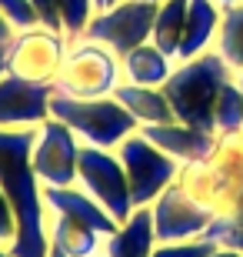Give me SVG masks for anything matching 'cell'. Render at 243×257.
<instances>
[{
	"mask_svg": "<svg viewBox=\"0 0 243 257\" xmlns=\"http://www.w3.org/2000/svg\"><path fill=\"white\" fill-rule=\"evenodd\" d=\"M34 134L37 127H17V131L0 127V191L10 200L17 220V237L10 240L14 257H47L50 250L44 187L30 164Z\"/></svg>",
	"mask_w": 243,
	"mask_h": 257,
	"instance_id": "6da1fadb",
	"label": "cell"
},
{
	"mask_svg": "<svg viewBox=\"0 0 243 257\" xmlns=\"http://www.w3.org/2000/svg\"><path fill=\"white\" fill-rule=\"evenodd\" d=\"M233 74L236 70L216 54V47L203 50V54H196L190 60H177L173 74L163 84V94H167V100H170L180 124L200 127V131H213L216 94H220V87L226 80H233Z\"/></svg>",
	"mask_w": 243,
	"mask_h": 257,
	"instance_id": "7a4b0ae2",
	"label": "cell"
},
{
	"mask_svg": "<svg viewBox=\"0 0 243 257\" xmlns=\"http://www.w3.org/2000/svg\"><path fill=\"white\" fill-rule=\"evenodd\" d=\"M177 184L216 217H230L243 197V134L216 137V147L203 161L180 167Z\"/></svg>",
	"mask_w": 243,
	"mask_h": 257,
	"instance_id": "3957f363",
	"label": "cell"
},
{
	"mask_svg": "<svg viewBox=\"0 0 243 257\" xmlns=\"http://www.w3.org/2000/svg\"><path fill=\"white\" fill-rule=\"evenodd\" d=\"M50 117L64 120L80 137V144H94V147H103V151H117L137 131V120L123 110L113 94L80 100V97L54 90L50 94Z\"/></svg>",
	"mask_w": 243,
	"mask_h": 257,
	"instance_id": "277c9868",
	"label": "cell"
},
{
	"mask_svg": "<svg viewBox=\"0 0 243 257\" xmlns=\"http://www.w3.org/2000/svg\"><path fill=\"white\" fill-rule=\"evenodd\" d=\"M117 84H120V57L110 47L90 37H77L67 44V57L54 90L90 100V97H110Z\"/></svg>",
	"mask_w": 243,
	"mask_h": 257,
	"instance_id": "5b68a950",
	"label": "cell"
},
{
	"mask_svg": "<svg viewBox=\"0 0 243 257\" xmlns=\"http://www.w3.org/2000/svg\"><path fill=\"white\" fill-rule=\"evenodd\" d=\"M117 157L123 164L127 184H130V204L137 207H153V200L167 191L170 184H177V174L183 164L163 154L153 141H147L140 127L117 147Z\"/></svg>",
	"mask_w": 243,
	"mask_h": 257,
	"instance_id": "8992f818",
	"label": "cell"
},
{
	"mask_svg": "<svg viewBox=\"0 0 243 257\" xmlns=\"http://www.w3.org/2000/svg\"><path fill=\"white\" fill-rule=\"evenodd\" d=\"M67 44L70 40L50 27H34L24 30V34H14V40L4 50V67H7V74L20 77L27 84L54 87L67 57Z\"/></svg>",
	"mask_w": 243,
	"mask_h": 257,
	"instance_id": "52a82bcc",
	"label": "cell"
},
{
	"mask_svg": "<svg viewBox=\"0 0 243 257\" xmlns=\"http://www.w3.org/2000/svg\"><path fill=\"white\" fill-rule=\"evenodd\" d=\"M77 184L97 204H103V207L110 210V217L117 224H123L133 214L130 184H127V174H123V164L117 157V151L80 144V154H77Z\"/></svg>",
	"mask_w": 243,
	"mask_h": 257,
	"instance_id": "ba28073f",
	"label": "cell"
},
{
	"mask_svg": "<svg viewBox=\"0 0 243 257\" xmlns=\"http://www.w3.org/2000/svg\"><path fill=\"white\" fill-rule=\"evenodd\" d=\"M153 17H157V4H147V0H120L113 7L97 10L94 17H90V24H87L84 37L97 40L103 47H110L117 57H123L133 47L150 44Z\"/></svg>",
	"mask_w": 243,
	"mask_h": 257,
	"instance_id": "9c48e42d",
	"label": "cell"
},
{
	"mask_svg": "<svg viewBox=\"0 0 243 257\" xmlns=\"http://www.w3.org/2000/svg\"><path fill=\"white\" fill-rule=\"evenodd\" d=\"M77 154H80V137L64 120L47 117L37 127L34 147H30V164H34L40 187H70V184H77Z\"/></svg>",
	"mask_w": 243,
	"mask_h": 257,
	"instance_id": "30bf717a",
	"label": "cell"
},
{
	"mask_svg": "<svg viewBox=\"0 0 243 257\" xmlns=\"http://www.w3.org/2000/svg\"><path fill=\"white\" fill-rule=\"evenodd\" d=\"M153 234L157 244H180V240H200L206 227L216 220L210 207L190 197L180 184H170L167 191L153 200Z\"/></svg>",
	"mask_w": 243,
	"mask_h": 257,
	"instance_id": "8fae6325",
	"label": "cell"
},
{
	"mask_svg": "<svg viewBox=\"0 0 243 257\" xmlns=\"http://www.w3.org/2000/svg\"><path fill=\"white\" fill-rule=\"evenodd\" d=\"M50 94H54V87L27 84L4 70V77H0V127L4 131L40 127L50 117Z\"/></svg>",
	"mask_w": 243,
	"mask_h": 257,
	"instance_id": "7c38bea8",
	"label": "cell"
},
{
	"mask_svg": "<svg viewBox=\"0 0 243 257\" xmlns=\"http://www.w3.org/2000/svg\"><path fill=\"white\" fill-rule=\"evenodd\" d=\"M44 207H47V214H64V217H74L80 224H87V227L100 230L103 237L117 234V227H120L110 217V210L103 207V204H97L80 184H70V187H44Z\"/></svg>",
	"mask_w": 243,
	"mask_h": 257,
	"instance_id": "4fadbf2b",
	"label": "cell"
},
{
	"mask_svg": "<svg viewBox=\"0 0 243 257\" xmlns=\"http://www.w3.org/2000/svg\"><path fill=\"white\" fill-rule=\"evenodd\" d=\"M140 134L147 141H153L163 154H170L173 161L190 164V161H203L206 154L216 147V134L213 131H200L190 124H153V127H140Z\"/></svg>",
	"mask_w": 243,
	"mask_h": 257,
	"instance_id": "5bb4252c",
	"label": "cell"
},
{
	"mask_svg": "<svg viewBox=\"0 0 243 257\" xmlns=\"http://www.w3.org/2000/svg\"><path fill=\"white\" fill-rule=\"evenodd\" d=\"M220 20H223V7L216 0H190L183 37H180V47H177V60H190L213 47L216 34H220Z\"/></svg>",
	"mask_w": 243,
	"mask_h": 257,
	"instance_id": "9a60e30c",
	"label": "cell"
},
{
	"mask_svg": "<svg viewBox=\"0 0 243 257\" xmlns=\"http://www.w3.org/2000/svg\"><path fill=\"white\" fill-rule=\"evenodd\" d=\"M113 97L120 107L137 120V127H153V124H173L177 114L170 107L163 87H140V84H117Z\"/></svg>",
	"mask_w": 243,
	"mask_h": 257,
	"instance_id": "2e32d148",
	"label": "cell"
},
{
	"mask_svg": "<svg viewBox=\"0 0 243 257\" xmlns=\"http://www.w3.org/2000/svg\"><path fill=\"white\" fill-rule=\"evenodd\" d=\"M153 247H157V234H153V210L150 207H137L117 227V234L103 240L107 257H150Z\"/></svg>",
	"mask_w": 243,
	"mask_h": 257,
	"instance_id": "e0dca14e",
	"label": "cell"
},
{
	"mask_svg": "<svg viewBox=\"0 0 243 257\" xmlns=\"http://www.w3.org/2000/svg\"><path fill=\"white\" fill-rule=\"evenodd\" d=\"M177 60L167 57L157 44H140L130 54L120 57V84H140V87H163L173 74Z\"/></svg>",
	"mask_w": 243,
	"mask_h": 257,
	"instance_id": "ac0fdd59",
	"label": "cell"
},
{
	"mask_svg": "<svg viewBox=\"0 0 243 257\" xmlns=\"http://www.w3.org/2000/svg\"><path fill=\"white\" fill-rule=\"evenodd\" d=\"M47 240L54 247H60L67 257H94L103 250V234L94 227H87L74 217L64 214H47Z\"/></svg>",
	"mask_w": 243,
	"mask_h": 257,
	"instance_id": "d6986e66",
	"label": "cell"
},
{
	"mask_svg": "<svg viewBox=\"0 0 243 257\" xmlns=\"http://www.w3.org/2000/svg\"><path fill=\"white\" fill-rule=\"evenodd\" d=\"M187 7L190 0H163L157 7V17H153L150 44H157L173 60H177V47H180V37H183V24H187Z\"/></svg>",
	"mask_w": 243,
	"mask_h": 257,
	"instance_id": "ffe728a7",
	"label": "cell"
},
{
	"mask_svg": "<svg viewBox=\"0 0 243 257\" xmlns=\"http://www.w3.org/2000/svg\"><path fill=\"white\" fill-rule=\"evenodd\" d=\"M213 134L216 137H230V134H243V94L236 87V74L233 80H226L216 94L213 104Z\"/></svg>",
	"mask_w": 243,
	"mask_h": 257,
	"instance_id": "44dd1931",
	"label": "cell"
},
{
	"mask_svg": "<svg viewBox=\"0 0 243 257\" xmlns=\"http://www.w3.org/2000/svg\"><path fill=\"white\" fill-rule=\"evenodd\" d=\"M213 47L233 70L243 67V4L223 7V20H220V34H216Z\"/></svg>",
	"mask_w": 243,
	"mask_h": 257,
	"instance_id": "7402d4cb",
	"label": "cell"
},
{
	"mask_svg": "<svg viewBox=\"0 0 243 257\" xmlns=\"http://www.w3.org/2000/svg\"><path fill=\"white\" fill-rule=\"evenodd\" d=\"M60 10H64V34H67V40H77V37H84L90 17L97 14V4L94 0H60Z\"/></svg>",
	"mask_w": 243,
	"mask_h": 257,
	"instance_id": "603a6c76",
	"label": "cell"
},
{
	"mask_svg": "<svg viewBox=\"0 0 243 257\" xmlns=\"http://www.w3.org/2000/svg\"><path fill=\"white\" fill-rule=\"evenodd\" d=\"M0 17L7 20L14 34H24V30H34V27H44L40 24V14L30 0H0Z\"/></svg>",
	"mask_w": 243,
	"mask_h": 257,
	"instance_id": "cb8c5ba5",
	"label": "cell"
},
{
	"mask_svg": "<svg viewBox=\"0 0 243 257\" xmlns=\"http://www.w3.org/2000/svg\"><path fill=\"white\" fill-rule=\"evenodd\" d=\"M203 237L213 240L216 247H230L243 254V217H216Z\"/></svg>",
	"mask_w": 243,
	"mask_h": 257,
	"instance_id": "d4e9b609",
	"label": "cell"
},
{
	"mask_svg": "<svg viewBox=\"0 0 243 257\" xmlns=\"http://www.w3.org/2000/svg\"><path fill=\"white\" fill-rule=\"evenodd\" d=\"M216 250L213 240H180V244H157L150 257H210Z\"/></svg>",
	"mask_w": 243,
	"mask_h": 257,
	"instance_id": "484cf974",
	"label": "cell"
},
{
	"mask_svg": "<svg viewBox=\"0 0 243 257\" xmlns=\"http://www.w3.org/2000/svg\"><path fill=\"white\" fill-rule=\"evenodd\" d=\"M30 4L37 7L40 24H44V27L64 34V10H60V0H30ZM64 37H67V34H64Z\"/></svg>",
	"mask_w": 243,
	"mask_h": 257,
	"instance_id": "4316f807",
	"label": "cell"
},
{
	"mask_svg": "<svg viewBox=\"0 0 243 257\" xmlns=\"http://www.w3.org/2000/svg\"><path fill=\"white\" fill-rule=\"evenodd\" d=\"M17 237V220H14V207H10V200L4 197V191H0V244H7Z\"/></svg>",
	"mask_w": 243,
	"mask_h": 257,
	"instance_id": "83f0119b",
	"label": "cell"
},
{
	"mask_svg": "<svg viewBox=\"0 0 243 257\" xmlns=\"http://www.w3.org/2000/svg\"><path fill=\"white\" fill-rule=\"evenodd\" d=\"M14 40V27H10L7 20L0 17V50H7V44Z\"/></svg>",
	"mask_w": 243,
	"mask_h": 257,
	"instance_id": "f1b7e54d",
	"label": "cell"
},
{
	"mask_svg": "<svg viewBox=\"0 0 243 257\" xmlns=\"http://www.w3.org/2000/svg\"><path fill=\"white\" fill-rule=\"evenodd\" d=\"M210 257H243V254H240V250H230V247H216Z\"/></svg>",
	"mask_w": 243,
	"mask_h": 257,
	"instance_id": "f546056e",
	"label": "cell"
},
{
	"mask_svg": "<svg viewBox=\"0 0 243 257\" xmlns=\"http://www.w3.org/2000/svg\"><path fill=\"white\" fill-rule=\"evenodd\" d=\"M113 4H120V0H97V10H103V7H113Z\"/></svg>",
	"mask_w": 243,
	"mask_h": 257,
	"instance_id": "4dcf8cb0",
	"label": "cell"
},
{
	"mask_svg": "<svg viewBox=\"0 0 243 257\" xmlns=\"http://www.w3.org/2000/svg\"><path fill=\"white\" fill-rule=\"evenodd\" d=\"M47 257H67V254H64V250H60V247H54V244H50V250H47Z\"/></svg>",
	"mask_w": 243,
	"mask_h": 257,
	"instance_id": "1f68e13d",
	"label": "cell"
},
{
	"mask_svg": "<svg viewBox=\"0 0 243 257\" xmlns=\"http://www.w3.org/2000/svg\"><path fill=\"white\" fill-rule=\"evenodd\" d=\"M220 7H233V4H243V0H216Z\"/></svg>",
	"mask_w": 243,
	"mask_h": 257,
	"instance_id": "d6a6232c",
	"label": "cell"
},
{
	"mask_svg": "<svg viewBox=\"0 0 243 257\" xmlns=\"http://www.w3.org/2000/svg\"><path fill=\"white\" fill-rule=\"evenodd\" d=\"M236 87H240V94H243V67L236 70Z\"/></svg>",
	"mask_w": 243,
	"mask_h": 257,
	"instance_id": "836d02e7",
	"label": "cell"
},
{
	"mask_svg": "<svg viewBox=\"0 0 243 257\" xmlns=\"http://www.w3.org/2000/svg\"><path fill=\"white\" fill-rule=\"evenodd\" d=\"M0 257H14V254H10V247H7V244H0Z\"/></svg>",
	"mask_w": 243,
	"mask_h": 257,
	"instance_id": "e575fe53",
	"label": "cell"
},
{
	"mask_svg": "<svg viewBox=\"0 0 243 257\" xmlns=\"http://www.w3.org/2000/svg\"><path fill=\"white\" fill-rule=\"evenodd\" d=\"M4 70H7V67H4V60H0V77H4Z\"/></svg>",
	"mask_w": 243,
	"mask_h": 257,
	"instance_id": "d590c367",
	"label": "cell"
},
{
	"mask_svg": "<svg viewBox=\"0 0 243 257\" xmlns=\"http://www.w3.org/2000/svg\"><path fill=\"white\" fill-rule=\"evenodd\" d=\"M147 4H157V7H160V4H163V0H147Z\"/></svg>",
	"mask_w": 243,
	"mask_h": 257,
	"instance_id": "8d00e7d4",
	"label": "cell"
},
{
	"mask_svg": "<svg viewBox=\"0 0 243 257\" xmlns=\"http://www.w3.org/2000/svg\"><path fill=\"white\" fill-rule=\"evenodd\" d=\"M94 257H107V254H103V250H100V254H94Z\"/></svg>",
	"mask_w": 243,
	"mask_h": 257,
	"instance_id": "74e56055",
	"label": "cell"
},
{
	"mask_svg": "<svg viewBox=\"0 0 243 257\" xmlns=\"http://www.w3.org/2000/svg\"><path fill=\"white\" fill-rule=\"evenodd\" d=\"M94 4H97V0H94Z\"/></svg>",
	"mask_w": 243,
	"mask_h": 257,
	"instance_id": "f35d334b",
	"label": "cell"
}]
</instances>
